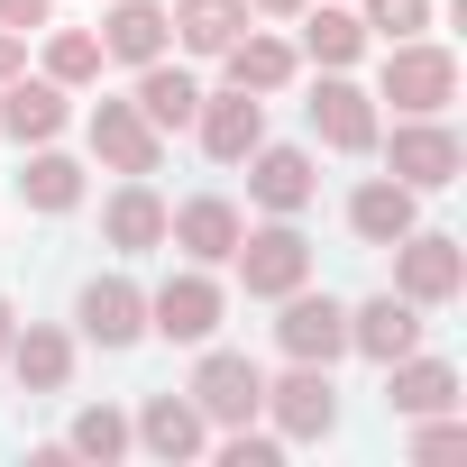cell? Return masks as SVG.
<instances>
[{
    "label": "cell",
    "mask_w": 467,
    "mask_h": 467,
    "mask_svg": "<svg viewBox=\"0 0 467 467\" xmlns=\"http://www.w3.org/2000/svg\"><path fill=\"white\" fill-rule=\"evenodd\" d=\"M376 101H394L403 119H440L458 101V56L431 47V37H394L385 47V74H376Z\"/></svg>",
    "instance_id": "cell-1"
},
{
    "label": "cell",
    "mask_w": 467,
    "mask_h": 467,
    "mask_svg": "<svg viewBox=\"0 0 467 467\" xmlns=\"http://www.w3.org/2000/svg\"><path fill=\"white\" fill-rule=\"evenodd\" d=\"M192 412L211 421V431H239V421H257L266 412V376H257V358H239V348H211L202 339V367H192Z\"/></svg>",
    "instance_id": "cell-2"
},
{
    "label": "cell",
    "mask_w": 467,
    "mask_h": 467,
    "mask_svg": "<svg viewBox=\"0 0 467 467\" xmlns=\"http://www.w3.org/2000/svg\"><path fill=\"white\" fill-rule=\"evenodd\" d=\"M394 294L421 303V312L458 303L467 294V248L449 239V229H403V239H394Z\"/></svg>",
    "instance_id": "cell-3"
},
{
    "label": "cell",
    "mask_w": 467,
    "mask_h": 467,
    "mask_svg": "<svg viewBox=\"0 0 467 467\" xmlns=\"http://www.w3.org/2000/svg\"><path fill=\"white\" fill-rule=\"evenodd\" d=\"M229 266L248 275V294H257V303H285L294 285H312V239H303L294 220H266V229H239Z\"/></svg>",
    "instance_id": "cell-4"
},
{
    "label": "cell",
    "mask_w": 467,
    "mask_h": 467,
    "mask_svg": "<svg viewBox=\"0 0 467 467\" xmlns=\"http://www.w3.org/2000/svg\"><path fill=\"white\" fill-rule=\"evenodd\" d=\"M458 165H467V147H458V129H440V119H403V129L385 138V174L412 183V192H449Z\"/></svg>",
    "instance_id": "cell-5"
},
{
    "label": "cell",
    "mask_w": 467,
    "mask_h": 467,
    "mask_svg": "<svg viewBox=\"0 0 467 467\" xmlns=\"http://www.w3.org/2000/svg\"><path fill=\"white\" fill-rule=\"evenodd\" d=\"M220 312H229V294L192 266V275H165L156 294H147V330L156 339H174V348H202L211 330H220Z\"/></svg>",
    "instance_id": "cell-6"
},
{
    "label": "cell",
    "mask_w": 467,
    "mask_h": 467,
    "mask_svg": "<svg viewBox=\"0 0 467 467\" xmlns=\"http://www.w3.org/2000/svg\"><path fill=\"white\" fill-rule=\"evenodd\" d=\"M266 412H275V440H330L339 431V385H330V367H285L275 385H266Z\"/></svg>",
    "instance_id": "cell-7"
},
{
    "label": "cell",
    "mask_w": 467,
    "mask_h": 467,
    "mask_svg": "<svg viewBox=\"0 0 467 467\" xmlns=\"http://www.w3.org/2000/svg\"><path fill=\"white\" fill-rule=\"evenodd\" d=\"M275 339H285V358H303V367H330V358H348V303H330V294L294 285V294H285V321H275Z\"/></svg>",
    "instance_id": "cell-8"
},
{
    "label": "cell",
    "mask_w": 467,
    "mask_h": 467,
    "mask_svg": "<svg viewBox=\"0 0 467 467\" xmlns=\"http://www.w3.org/2000/svg\"><path fill=\"white\" fill-rule=\"evenodd\" d=\"M192 138H202V156L211 165H248V147L266 138V101L257 92H202V110H192Z\"/></svg>",
    "instance_id": "cell-9"
},
{
    "label": "cell",
    "mask_w": 467,
    "mask_h": 467,
    "mask_svg": "<svg viewBox=\"0 0 467 467\" xmlns=\"http://www.w3.org/2000/svg\"><path fill=\"white\" fill-rule=\"evenodd\" d=\"M74 321H83L92 348H138V339H147V294H138L129 275H92V285L74 294Z\"/></svg>",
    "instance_id": "cell-10"
},
{
    "label": "cell",
    "mask_w": 467,
    "mask_h": 467,
    "mask_svg": "<svg viewBox=\"0 0 467 467\" xmlns=\"http://www.w3.org/2000/svg\"><path fill=\"white\" fill-rule=\"evenodd\" d=\"M239 202H229V192H192L183 211H165V239L192 257V266H229V248H239Z\"/></svg>",
    "instance_id": "cell-11"
},
{
    "label": "cell",
    "mask_w": 467,
    "mask_h": 467,
    "mask_svg": "<svg viewBox=\"0 0 467 467\" xmlns=\"http://www.w3.org/2000/svg\"><path fill=\"white\" fill-rule=\"evenodd\" d=\"M312 138L339 156H376V92H358L348 74H321L312 92Z\"/></svg>",
    "instance_id": "cell-12"
},
{
    "label": "cell",
    "mask_w": 467,
    "mask_h": 467,
    "mask_svg": "<svg viewBox=\"0 0 467 467\" xmlns=\"http://www.w3.org/2000/svg\"><path fill=\"white\" fill-rule=\"evenodd\" d=\"M92 156H101L110 174H156L165 129H156L138 101H101V110H92Z\"/></svg>",
    "instance_id": "cell-13"
},
{
    "label": "cell",
    "mask_w": 467,
    "mask_h": 467,
    "mask_svg": "<svg viewBox=\"0 0 467 467\" xmlns=\"http://www.w3.org/2000/svg\"><path fill=\"white\" fill-rule=\"evenodd\" d=\"M248 192L275 211V220H303L312 211V192H321V174H312V147H248Z\"/></svg>",
    "instance_id": "cell-14"
},
{
    "label": "cell",
    "mask_w": 467,
    "mask_h": 467,
    "mask_svg": "<svg viewBox=\"0 0 467 467\" xmlns=\"http://www.w3.org/2000/svg\"><path fill=\"white\" fill-rule=\"evenodd\" d=\"M348 348H358V358H376V367L412 358V348H421V303H403V294L358 303V312H348Z\"/></svg>",
    "instance_id": "cell-15"
},
{
    "label": "cell",
    "mask_w": 467,
    "mask_h": 467,
    "mask_svg": "<svg viewBox=\"0 0 467 467\" xmlns=\"http://www.w3.org/2000/svg\"><path fill=\"white\" fill-rule=\"evenodd\" d=\"M129 440L174 467V458H202V449H211V421L192 412V394H147V412L129 421Z\"/></svg>",
    "instance_id": "cell-16"
},
{
    "label": "cell",
    "mask_w": 467,
    "mask_h": 467,
    "mask_svg": "<svg viewBox=\"0 0 467 467\" xmlns=\"http://www.w3.org/2000/svg\"><path fill=\"white\" fill-rule=\"evenodd\" d=\"M458 403V367L449 358H394L385 367V412H403V421H421V412H449Z\"/></svg>",
    "instance_id": "cell-17"
},
{
    "label": "cell",
    "mask_w": 467,
    "mask_h": 467,
    "mask_svg": "<svg viewBox=\"0 0 467 467\" xmlns=\"http://www.w3.org/2000/svg\"><path fill=\"white\" fill-rule=\"evenodd\" d=\"M101 239H110L119 257H147V248H165V202H156V183H147V174H129V183L110 192V211H101Z\"/></svg>",
    "instance_id": "cell-18"
},
{
    "label": "cell",
    "mask_w": 467,
    "mask_h": 467,
    "mask_svg": "<svg viewBox=\"0 0 467 467\" xmlns=\"http://www.w3.org/2000/svg\"><path fill=\"white\" fill-rule=\"evenodd\" d=\"M0 138H19V147H47V138H65V83H0Z\"/></svg>",
    "instance_id": "cell-19"
},
{
    "label": "cell",
    "mask_w": 467,
    "mask_h": 467,
    "mask_svg": "<svg viewBox=\"0 0 467 467\" xmlns=\"http://www.w3.org/2000/svg\"><path fill=\"white\" fill-rule=\"evenodd\" d=\"M412 202H421L412 183H394V174H376V183H358V192H348V229H358L367 248H394L403 229H421V211H412Z\"/></svg>",
    "instance_id": "cell-20"
},
{
    "label": "cell",
    "mask_w": 467,
    "mask_h": 467,
    "mask_svg": "<svg viewBox=\"0 0 467 467\" xmlns=\"http://www.w3.org/2000/svg\"><path fill=\"white\" fill-rule=\"evenodd\" d=\"M165 47H174V19L156 0H110V19H101V56L110 65H156Z\"/></svg>",
    "instance_id": "cell-21"
},
{
    "label": "cell",
    "mask_w": 467,
    "mask_h": 467,
    "mask_svg": "<svg viewBox=\"0 0 467 467\" xmlns=\"http://www.w3.org/2000/svg\"><path fill=\"white\" fill-rule=\"evenodd\" d=\"M165 19H174V47L183 56H229L248 37V0H174Z\"/></svg>",
    "instance_id": "cell-22"
},
{
    "label": "cell",
    "mask_w": 467,
    "mask_h": 467,
    "mask_svg": "<svg viewBox=\"0 0 467 467\" xmlns=\"http://www.w3.org/2000/svg\"><path fill=\"white\" fill-rule=\"evenodd\" d=\"M0 367H10L28 394H65V385H74V339L47 330V321H28V330L10 339V358H0Z\"/></svg>",
    "instance_id": "cell-23"
},
{
    "label": "cell",
    "mask_w": 467,
    "mask_h": 467,
    "mask_svg": "<svg viewBox=\"0 0 467 467\" xmlns=\"http://www.w3.org/2000/svg\"><path fill=\"white\" fill-rule=\"evenodd\" d=\"M220 65H229V83H239V92H257V101H266V92H285V83L303 74V47H285V37H257V28H248Z\"/></svg>",
    "instance_id": "cell-24"
},
{
    "label": "cell",
    "mask_w": 467,
    "mask_h": 467,
    "mask_svg": "<svg viewBox=\"0 0 467 467\" xmlns=\"http://www.w3.org/2000/svg\"><path fill=\"white\" fill-rule=\"evenodd\" d=\"M19 202H28V211H47V220H65V211L83 202V165H74V156H56V138H47V147L19 165Z\"/></svg>",
    "instance_id": "cell-25"
},
{
    "label": "cell",
    "mask_w": 467,
    "mask_h": 467,
    "mask_svg": "<svg viewBox=\"0 0 467 467\" xmlns=\"http://www.w3.org/2000/svg\"><path fill=\"white\" fill-rule=\"evenodd\" d=\"M303 56H321V74H348V65L367 56V28H358V10H339V0L303 10Z\"/></svg>",
    "instance_id": "cell-26"
},
{
    "label": "cell",
    "mask_w": 467,
    "mask_h": 467,
    "mask_svg": "<svg viewBox=\"0 0 467 467\" xmlns=\"http://www.w3.org/2000/svg\"><path fill=\"white\" fill-rule=\"evenodd\" d=\"M138 110L156 119V129H192V110H202V83L183 74V65H138Z\"/></svg>",
    "instance_id": "cell-27"
},
{
    "label": "cell",
    "mask_w": 467,
    "mask_h": 467,
    "mask_svg": "<svg viewBox=\"0 0 467 467\" xmlns=\"http://www.w3.org/2000/svg\"><path fill=\"white\" fill-rule=\"evenodd\" d=\"M101 65H110V56H101L92 28H56V37H47V83L74 92V83H101Z\"/></svg>",
    "instance_id": "cell-28"
},
{
    "label": "cell",
    "mask_w": 467,
    "mask_h": 467,
    "mask_svg": "<svg viewBox=\"0 0 467 467\" xmlns=\"http://www.w3.org/2000/svg\"><path fill=\"white\" fill-rule=\"evenodd\" d=\"M65 449L74 458H129V412H110V403H92V412H74V431H65Z\"/></svg>",
    "instance_id": "cell-29"
},
{
    "label": "cell",
    "mask_w": 467,
    "mask_h": 467,
    "mask_svg": "<svg viewBox=\"0 0 467 467\" xmlns=\"http://www.w3.org/2000/svg\"><path fill=\"white\" fill-rule=\"evenodd\" d=\"M358 28L385 37V47H394V37H421V28H431V0H358Z\"/></svg>",
    "instance_id": "cell-30"
},
{
    "label": "cell",
    "mask_w": 467,
    "mask_h": 467,
    "mask_svg": "<svg viewBox=\"0 0 467 467\" xmlns=\"http://www.w3.org/2000/svg\"><path fill=\"white\" fill-rule=\"evenodd\" d=\"M275 458H285V440L275 431H248V421L220 440V467H275Z\"/></svg>",
    "instance_id": "cell-31"
},
{
    "label": "cell",
    "mask_w": 467,
    "mask_h": 467,
    "mask_svg": "<svg viewBox=\"0 0 467 467\" xmlns=\"http://www.w3.org/2000/svg\"><path fill=\"white\" fill-rule=\"evenodd\" d=\"M47 10H56V0H0V28L28 37V28H47Z\"/></svg>",
    "instance_id": "cell-32"
},
{
    "label": "cell",
    "mask_w": 467,
    "mask_h": 467,
    "mask_svg": "<svg viewBox=\"0 0 467 467\" xmlns=\"http://www.w3.org/2000/svg\"><path fill=\"white\" fill-rule=\"evenodd\" d=\"M19 74H28V37H19V28H0V83H19Z\"/></svg>",
    "instance_id": "cell-33"
},
{
    "label": "cell",
    "mask_w": 467,
    "mask_h": 467,
    "mask_svg": "<svg viewBox=\"0 0 467 467\" xmlns=\"http://www.w3.org/2000/svg\"><path fill=\"white\" fill-rule=\"evenodd\" d=\"M312 0H248V19H303Z\"/></svg>",
    "instance_id": "cell-34"
},
{
    "label": "cell",
    "mask_w": 467,
    "mask_h": 467,
    "mask_svg": "<svg viewBox=\"0 0 467 467\" xmlns=\"http://www.w3.org/2000/svg\"><path fill=\"white\" fill-rule=\"evenodd\" d=\"M10 339H19V312H10V303H0V358H10Z\"/></svg>",
    "instance_id": "cell-35"
}]
</instances>
